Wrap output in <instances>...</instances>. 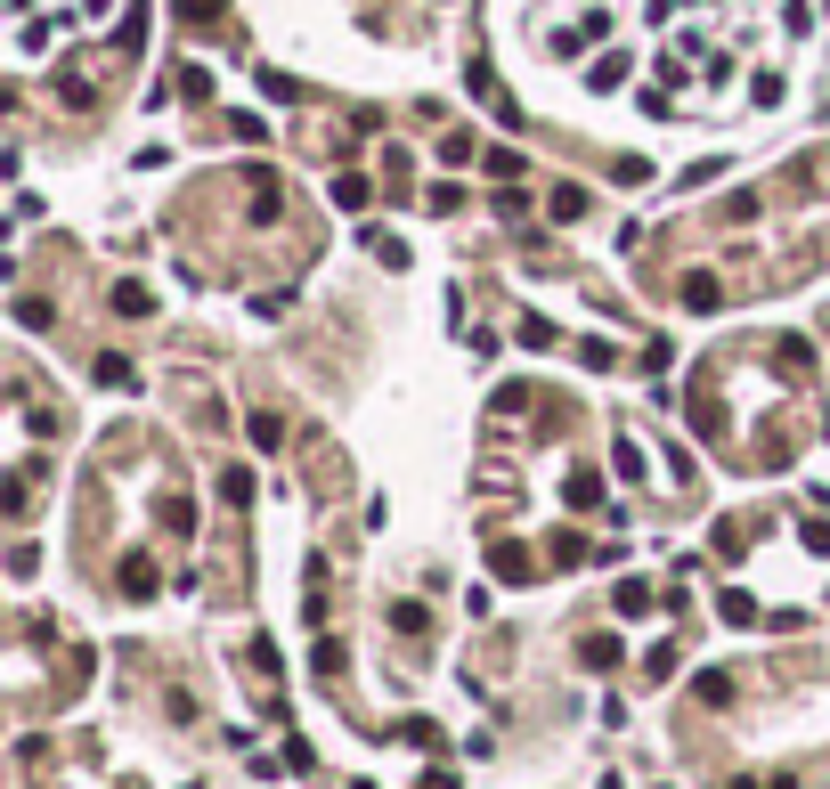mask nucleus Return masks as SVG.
Instances as JSON below:
<instances>
[]
</instances>
